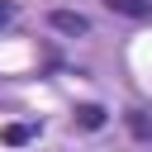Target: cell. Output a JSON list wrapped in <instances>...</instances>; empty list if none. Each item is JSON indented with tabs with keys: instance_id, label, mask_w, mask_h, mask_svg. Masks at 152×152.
<instances>
[{
	"instance_id": "obj_1",
	"label": "cell",
	"mask_w": 152,
	"mask_h": 152,
	"mask_svg": "<svg viewBox=\"0 0 152 152\" xmlns=\"http://www.w3.org/2000/svg\"><path fill=\"white\" fill-rule=\"evenodd\" d=\"M48 24H52L57 33H71V38L90 33V19H86V14H76V10H52V14H48Z\"/></svg>"
},
{
	"instance_id": "obj_6",
	"label": "cell",
	"mask_w": 152,
	"mask_h": 152,
	"mask_svg": "<svg viewBox=\"0 0 152 152\" xmlns=\"http://www.w3.org/2000/svg\"><path fill=\"white\" fill-rule=\"evenodd\" d=\"M10 14H14V5H5V0H0V24H10Z\"/></svg>"
},
{
	"instance_id": "obj_5",
	"label": "cell",
	"mask_w": 152,
	"mask_h": 152,
	"mask_svg": "<svg viewBox=\"0 0 152 152\" xmlns=\"http://www.w3.org/2000/svg\"><path fill=\"white\" fill-rule=\"evenodd\" d=\"M128 128H133L138 138H147V142H152V119H147L142 109H133V114H128Z\"/></svg>"
},
{
	"instance_id": "obj_2",
	"label": "cell",
	"mask_w": 152,
	"mask_h": 152,
	"mask_svg": "<svg viewBox=\"0 0 152 152\" xmlns=\"http://www.w3.org/2000/svg\"><path fill=\"white\" fill-rule=\"evenodd\" d=\"M114 14H128V19H142V14H152V0H104Z\"/></svg>"
},
{
	"instance_id": "obj_3",
	"label": "cell",
	"mask_w": 152,
	"mask_h": 152,
	"mask_svg": "<svg viewBox=\"0 0 152 152\" xmlns=\"http://www.w3.org/2000/svg\"><path fill=\"white\" fill-rule=\"evenodd\" d=\"M38 128L33 124H10V128H0V142H10V147H19V142H28Z\"/></svg>"
},
{
	"instance_id": "obj_4",
	"label": "cell",
	"mask_w": 152,
	"mask_h": 152,
	"mask_svg": "<svg viewBox=\"0 0 152 152\" xmlns=\"http://www.w3.org/2000/svg\"><path fill=\"white\" fill-rule=\"evenodd\" d=\"M76 124H81V128H100V124H104V109H100V104H81V109H76Z\"/></svg>"
}]
</instances>
